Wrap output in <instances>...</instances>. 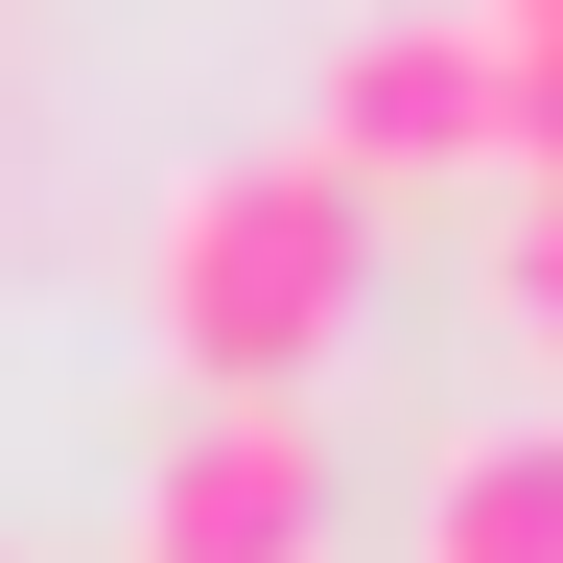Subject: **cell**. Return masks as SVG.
<instances>
[{
  "label": "cell",
  "mask_w": 563,
  "mask_h": 563,
  "mask_svg": "<svg viewBox=\"0 0 563 563\" xmlns=\"http://www.w3.org/2000/svg\"><path fill=\"white\" fill-rule=\"evenodd\" d=\"M422 563H563V422H470L422 470Z\"/></svg>",
  "instance_id": "obj_4"
},
{
  "label": "cell",
  "mask_w": 563,
  "mask_h": 563,
  "mask_svg": "<svg viewBox=\"0 0 563 563\" xmlns=\"http://www.w3.org/2000/svg\"><path fill=\"white\" fill-rule=\"evenodd\" d=\"M306 165L352 188H470L493 165V47H470V0H376V24L329 47V141Z\"/></svg>",
  "instance_id": "obj_3"
},
{
  "label": "cell",
  "mask_w": 563,
  "mask_h": 563,
  "mask_svg": "<svg viewBox=\"0 0 563 563\" xmlns=\"http://www.w3.org/2000/svg\"><path fill=\"white\" fill-rule=\"evenodd\" d=\"M141 563H329V422L306 399H188L141 470Z\"/></svg>",
  "instance_id": "obj_2"
},
{
  "label": "cell",
  "mask_w": 563,
  "mask_h": 563,
  "mask_svg": "<svg viewBox=\"0 0 563 563\" xmlns=\"http://www.w3.org/2000/svg\"><path fill=\"white\" fill-rule=\"evenodd\" d=\"M470 47H493V165L563 188V24H493V0H470Z\"/></svg>",
  "instance_id": "obj_5"
},
{
  "label": "cell",
  "mask_w": 563,
  "mask_h": 563,
  "mask_svg": "<svg viewBox=\"0 0 563 563\" xmlns=\"http://www.w3.org/2000/svg\"><path fill=\"white\" fill-rule=\"evenodd\" d=\"M0 563H24V540H0Z\"/></svg>",
  "instance_id": "obj_7"
},
{
  "label": "cell",
  "mask_w": 563,
  "mask_h": 563,
  "mask_svg": "<svg viewBox=\"0 0 563 563\" xmlns=\"http://www.w3.org/2000/svg\"><path fill=\"white\" fill-rule=\"evenodd\" d=\"M352 282H376V188L306 165V141L165 188V352H188L211 399H282V376L352 329Z\"/></svg>",
  "instance_id": "obj_1"
},
{
  "label": "cell",
  "mask_w": 563,
  "mask_h": 563,
  "mask_svg": "<svg viewBox=\"0 0 563 563\" xmlns=\"http://www.w3.org/2000/svg\"><path fill=\"white\" fill-rule=\"evenodd\" d=\"M493 306L563 352V188H517V211H493Z\"/></svg>",
  "instance_id": "obj_6"
}]
</instances>
